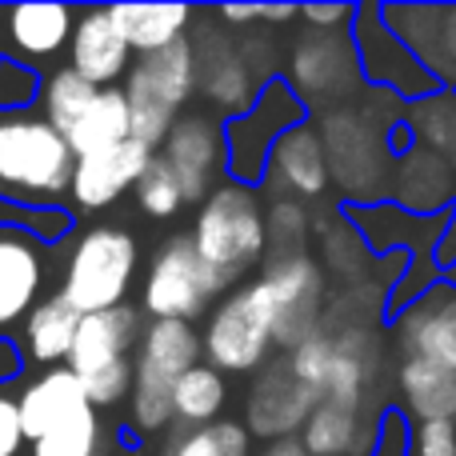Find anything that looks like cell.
Here are the masks:
<instances>
[{"label":"cell","instance_id":"cell-31","mask_svg":"<svg viewBox=\"0 0 456 456\" xmlns=\"http://www.w3.org/2000/svg\"><path fill=\"white\" fill-rule=\"evenodd\" d=\"M404 128L417 149L441 152V157L456 149V88H436L425 101H412Z\"/></svg>","mask_w":456,"mask_h":456},{"label":"cell","instance_id":"cell-21","mask_svg":"<svg viewBox=\"0 0 456 456\" xmlns=\"http://www.w3.org/2000/svg\"><path fill=\"white\" fill-rule=\"evenodd\" d=\"M69 69L93 88H117L133 69V48L117 32L109 8H77L69 40Z\"/></svg>","mask_w":456,"mask_h":456},{"label":"cell","instance_id":"cell-33","mask_svg":"<svg viewBox=\"0 0 456 456\" xmlns=\"http://www.w3.org/2000/svg\"><path fill=\"white\" fill-rule=\"evenodd\" d=\"M252 436L240 420H213L205 428H189L184 436H176L168 444L165 456H248Z\"/></svg>","mask_w":456,"mask_h":456},{"label":"cell","instance_id":"cell-32","mask_svg":"<svg viewBox=\"0 0 456 456\" xmlns=\"http://www.w3.org/2000/svg\"><path fill=\"white\" fill-rule=\"evenodd\" d=\"M96 93H101V88H93L88 80H80L77 72L64 64V69L48 72L45 85H40V117L64 136L80 120V112L96 101Z\"/></svg>","mask_w":456,"mask_h":456},{"label":"cell","instance_id":"cell-42","mask_svg":"<svg viewBox=\"0 0 456 456\" xmlns=\"http://www.w3.org/2000/svg\"><path fill=\"white\" fill-rule=\"evenodd\" d=\"M356 8L361 4H300V20L316 32H353Z\"/></svg>","mask_w":456,"mask_h":456},{"label":"cell","instance_id":"cell-28","mask_svg":"<svg viewBox=\"0 0 456 456\" xmlns=\"http://www.w3.org/2000/svg\"><path fill=\"white\" fill-rule=\"evenodd\" d=\"M300 441L313 456H353L369 452V436L361 425V404L348 401H316L313 417L300 428Z\"/></svg>","mask_w":456,"mask_h":456},{"label":"cell","instance_id":"cell-19","mask_svg":"<svg viewBox=\"0 0 456 456\" xmlns=\"http://www.w3.org/2000/svg\"><path fill=\"white\" fill-rule=\"evenodd\" d=\"M265 189L276 192V200H321L332 189L329 176V160H324V144L316 133L313 120L289 128L281 141L268 152V168H265Z\"/></svg>","mask_w":456,"mask_h":456},{"label":"cell","instance_id":"cell-47","mask_svg":"<svg viewBox=\"0 0 456 456\" xmlns=\"http://www.w3.org/2000/svg\"><path fill=\"white\" fill-rule=\"evenodd\" d=\"M16 372H20V353H16V348L0 337V380L16 377Z\"/></svg>","mask_w":456,"mask_h":456},{"label":"cell","instance_id":"cell-14","mask_svg":"<svg viewBox=\"0 0 456 456\" xmlns=\"http://www.w3.org/2000/svg\"><path fill=\"white\" fill-rule=\"evenodd\" d=\"M48 240L16 221H0V337L28 321L45 300Z\"/></svg>","mask_w":456,"mask_h":456},{"label":"cell","instance_id":"cell-24","mask_svg":"<svg viewBox=\"0 0 456 456\" xmlns=\"http://www.w3.org/2000/svg\"><path fill=\"white\" fill-rule=\"evenodd\" d=\"M72 24H77V8L69 4H16L0 12L8 48L28 69L40 61H53L61 48H69Z\"/></svg>","mask_w":456,"mask_h":456},{"label":"cell","instance_id":"cell-11","mask_svg":"<svg viewBox=\"0 0 456 456\" xmlns=\"http://www.w3.org/2000/svg\"><path fill=\"white\" fill-rule=\"evenodd\" d=\"M256 281L265 284L268 313H273V340L281 353H289L300 340L316 337V332L324 329L329 281H324V268L316 265L308 248L268 256L265 273H260Z\"/></svg>","mask_w":456,"mask_h":456},{"label":"cell","instance_id":"cell-12","mask_svg":"<svg viewBox=\"0 0 456 456\" xmlns=\"http://www.w3.org/2000/svg\"><path fill=\"white\" fill-rule=\"evenodd\" d=\"M289 88L308 104H324V109H340L345 101H356L364 88L361 64H356L353 32H316L305 28L300 40L292 45L289 72H284Z\"/></svg>","mask_w":456,"mask_h":456},{"label":"cell","instance_id":"cell-25","mask_svg":"<svg viewBox=\"0 0 456 456\" xmlns=\"http://www.w3.org/2000/svg\"><path fill=\"white\" fill-rule=\"evenodd\" d=\"M396 396H401V412L412 425H425V420H452L456 425V372L441 369V364L404 356L396 364Z\"/></svg>","mask_w":456,"mask_h":456},{"label":"cell","instance_id":"cell-3","mask_svg":"<svg viewBox=\"0 0 456 456\" xmlns=\"http://www.w3.org/2000/svg\"><path fill=\"white\" fill-rule=\"evenodd\" d=\"M189 240L197 248V256L224 281L228 292L236 284H244V276L265 265L268 252V224H265L260 189L221 181L200 200Z\"/></svg>","mask_w":456,"mask_h":456},{"label":"cell","instance_id":"cell-6","mask_svg":"<svg viewBox=\"0 0 456 456\" xmlns=\"http://www.w3.org/2000/svg\"><path fill=\"white\" fill-rule=\"evenodd\" d=\"M141 313L133 305L93 313L80 321L77 340L69 353V369L77 372L93 409H112L133 393V356L141 345Z\"/></svg>","mask_w":456,"mask_h":456},{"label":"cell","instance_id":"cell-13","mask_svg":"<svg viewBox=\"0 0 456 456\" xmlns=\"http://www.w3.org/2000/svg\"><path fill=\"white\" fill-rule=\"evenodd\" d=\"M353 45H356V64H361V80L364 88H377V93L401 101H425L433 96L436 77L385 28L380 20V4H361L356 8V24H353Z\"/></svg>","mask_w":456,"mask_h":456},{"label":"cell","instance_id":"cell-37","mask_svg":"<svg viewBox=\"0 0 456 456\" xmlns=\"http://www.w3.org/2000/svg\"><path fill=\"white\" fill-rule=\"evenodd\" d=\"M332 353H337V340H332V332H324V329L316 332V337L300 340L297 348H289V353H284L289 372L305 388H313L316 401H321V385H324V377H329V369H332Z\"/></svg>","mask_w":456,"mask_h":456},{"label":"cell","instance_id":"cell-35","mask_svg":"<svg viewBox=\"0 0 456 456\" xmlns=\"http://www.w3.org/2000/svg\"><path fill=\"white\" fill-rule=\"evenodd\" d=\"M324 244V268L329 273H337L340 281H356V276H364V265H369V244L356 236V228L345 221V213L337 216V221H329L321 236Z\"/></svg>","mask_w":456,"mask_h":456},{"label":"cell","instance_id":"cell-44","mask_svg":"<svg viewBox=\"0 0 456 456\" xmlns=\"http://www.w3.org/2000/svg\"><path fill=\"white\" fill-rule=\"evenodd\" d=\"M213 16L224 24V32H236L260 20V4H224V8H213Z\"/></svg>","mask_w":456,"mask_h":456},{"label":"cell","instance_id":"cell-27","mask_svg":"<svg viewBox=\"0 0 456 456\" xmlns=\"http://www.w3.org/2000/svg\"><path fill=\"white\" fill-rule=\"evenodd\" d=\"M80 321H85V316H80L61 292L45 297L28 313V321H24V348H28V356L40 364H48V369L64 364L72 353V340H77Z\"/></svg>","mask_w":456,"mask_h":456},{"label":"cell","instance_id":"cell-45","mask_svg":"<svg viewBox=\"0 0 456 456\" xmlns=\"http://www.w3.org/2000/svg\"><path fill=\"white\" fill-rule=\"evenodd\" d=\"M260 20L265 24H292V20H300V4H260Z\"/></svg>","mask_w":456,"mask_h":456},{"label":"cell","instance_id":"cell-10","mask_svg":"<svg viewBox=\"0 0 456 456\" xmlns=\"http://www.w3.org/2000/svg\"><path fill=\"white\" fill-rule=\"evenodd\" d=\"M224 281L197 256L189 236H173L152 256L141 289V308L152 321H200L224 297Z\"/></svg>","mask_w":456,"mask_h":456},{"label":"cell","instance_id":"cell-17","mask_svg":"<svg viewBox=\"0 0 456 456\" xmlns=\"http://www.w3.org/2000/svg\"><path fill=\"white\" fill-rule=\"evenodd\" d=\"M396 345L404 356H420L428 364L456 372V289L436 281L428 292H420L412 305H404L393 316Z\"/></svg>","mask_w":456,"mask_h":456},{"label":"cell","instance_id":"cell-15","mask_svg":"<svg viewBox=\"0 0 456 456\" xmlns=\"http://www.w3.org/2000/svg\"><path fill=\"white\" fill-rule=\"evenodd\" d=\"M313 409H316V393L292 377L284 356H273L252 380L240 425L248 428V436H260L268 444V441H284V436H300Z\"/></svg>","mask_w":456,"mask_h":456},{"label":"cell","instance_id":"cell-41","mask_svg":"<svg viewBox=\"0 0 456 456\" xmlns=\"http://www.w3.org/2000/svg\"><path fill=\"white\" fill-rule=\"evenodd\" d=\"M409 456H456V425L452 420L412 425V452Z\"/></svg>","mask_w":456,"mask_h":456},{"label":"cell","instance_id":"cell-39","mask_svg":"<svg viewBox=\"0 0 456 456\" xmlns=\"http://www.w3.org/2000/svg\"><path fill=\"white\" fill-rule=\"evenodd\" d=\"M409 452H412V420L401 412V404H388L372 420L369 456H409Z\"/></svg>","mask_w":456,"mask_h":456},{"label":"cell","instance_id":"cell-29","mask_svg":"<svg viewBox=\"0 0 456 456\" xmlns=\"http://www.w3.org/2000/svg\"><path fill=\"white\" fill-rule=\"evenodd\" d=\"M133 136V125H128V104H125V93L120 88H101L96 101L80 112V120L64 133L69 141L72 157H93V152H104L112 144L128 141Z\"/></svg>","mask_w":456,"mask_h":456},{"label":"cell","instance_id":"cell-46","mask_svg":"<svg viewBox=\"0 0 456 456\" xmlns=\"http://www.w3.org/2000/svg\"><path fill=\"white\" fill-rule=\"evenodd\" d=\"M260 456H313V452L305 449V441H300V436H284V441H268Z\"/></svg>","mask_w":456,"mask_h":456},{"label":"cell","instance_id":"cell-18","mask_svg":"<svg viewBox=\"0 0 456 456\" xmlns=\"http://www.w3.org/2000/svg\"><path fill=\"white\" fill-rule=\"evenodd\" d=\"M157 149L141 141H120L104 152H93V157H80L77 168H72V184L69 197L80 213H101V208L117 205L125 192L136 189V181L144 176V168L152 165Z\"/></svg>","mask_w":456,"mask_h":456},{"label":"cell","instance_id":"cell-7","mask_svg":"<svg viewBox=\"0 0 456 456\" xmlns=\"http://www.w3.org/2000/svg\"><path fill=\"white\" fill-rule=\"evenodd\" d=\"M276 353L273 340V313L260 281H244L232 292H224L205 316L200 329V356L216 372H260Z\"/></svg>","mask_w":456,"mask_h":456},{"label":"cell","instance_id":"cell-8","mask_svg":"<svg viewBox=\"0 0 456 456\" xmlns=\"http://www.w3.org/2000/svg\"><path fill=\"white\" fill-rule=\"evenodd\" d=\"M136 265H141V248L136 236L125 228L96 224L77 236L69 252V265L61 276V297L77 308L80 316L109 313L120 308L133 289Z\"/></svg>","mask_w":456,"mask_h":456},{"label":"cell","instance_id":"cell-20","mask_svg":"<svg viewBox=\"0 0 456 456\" xmlns=\"http://www.w3.org/2000/svg\"><path fill=\"white\" fill-rule=\"evenodd\" d=\"M388 200L404 208L409 216H449L456 213V168L441 152L428 149H404L393 165V181H388Z\"/></svg>","mask_w":456,"mask_h":456},{"label":"cell","instance_id":"cell-23","mask_svg":"<svg viewBox=\"0 0 456 456\" xmlns=\"http://www.w3.org/2000/svg\"><path fill=\"white\" fill-rule=\"evenodd\" d=\"M88 409H93V404H88L85 388H80L77 372H72L69 364H56V369L40 372V377L16 396V417H20V433L28 444Z\"/></svg>","mask_w":456,"mask_h":456},{"label":"cell","instance_id":"cell-22","mask_svg":"<svg viewBox=\"0 0 456 456\" xmlns=\"http://www.w3.org/2000/svg\"><path fill=\"white\" fill-rule=\"evenodd\" d=\"M228 37H232V32H224V28L213 32V48H208L205 56H197V53L192 56H197V85L205 88L208 104L228 112V120H232L256 101L265 77L252 69L248 56H244Z\"/></svg>","mask_w":456,"mask_h":456},{"label":"cell","instance_id":"cell-16","mask_svg":"<svg viewBox=\"0 0 456 456\" xmlns=\"http://www.w3.org/2000/svg\"><path fill=\"white\" fill-rule=\"evenodd\" d=\"M157 157L181 181L184 205L189 200L200 205L224 176V125H216V117L208 112H189L173 125Z\"/></svg>","mask_w":456,"mask_h":456},{"label":"cell","instance_id":"cell-30","mask_svg":"<svg viewBox=\"0 0 456 456\" xmlns=\"http://www.w3.org/2000/svg\"><path fill=\"white\" fill-rule=\"evenodd\" d=\"M228 404V380L224 372H216L213 364H192L181 380L173 385V425L189 428H205L213 420H221Z\"/></svg>","mask_w":456,"mask_h":456},{"label":"cell","instance_id":"cell-43","mask_svg":"<svg viewBox=\"0 0 456 456\" xmlns=\"http://www.w3.org/2000/svg\"><path fill=\"white\" fill-rule=\"evenodd\" d=\"M20 444H24V433H20V417H16V401L0 396V456H16Z\"/></svg>","mask_w":456,"mask_h":456},{"label":"cell","instance_id":"cell-34","mask_svg":"<svg viewBox=\"0 0 456 456\" xmlns=\"http://www.w3.org/2000/svg\"><path fill=\"white\" fill-rule=\"evenodd\" d=\"M101 417H96V409H88L64 420L53 433H45L40 441H32V456H101Z\"/></svg>","mask_w":456,"mask_h":456},{"label":"cell","instance_id":"cell-1","mask_svg":"<svg viewBox=\"0 0 456 456\" xmlns=\"http://www.w3.org/2000/svg\"><path fill=\"white\" fill-rule=\"evenodd\" d=\"M69 141L37 109H0V200L20 208H56L72 184Z\"/></svg>","mask_w":456,"mask_h":456},{"label":"cell","instance_id":"cell-26","mask_svg":"<svg viewBox=\"0 0 456 456\" xmlns=\"http://www.w3.org/2000/svg\"><path fill=\"white\" fill-rule=\"evenodd\" d=\"M109 16L136 56L160 53V48L184 40L192 24L189 4H109Z\"/></svg>","mask_w":456,"mask_h":456},{"label":"cell","instance_id":"cell-2","mask_svg":"<svg viewBox=\"0 0 456 456\" xmlns=\"http://www.w3.org/2000/svg\"><path fill=\"white\" fill-rule=\"evenodd\" d=\"M396 120H377L372 109H324L316 120V133L324 144L329 176L348 205H377L388 200V181H393L396 149H393Z\"/></svg>","mask_w":456,"mask_h":456},{"label":"cell","instance_id":"cell-9","mask_svg":"<svg viewBox=\"0 0 456 456\" xmlns=\"http://www.w3.org/2000/svg\"><path fill=\"white\" fill-rule=\"evenodd\" d=\"M308 104L289 88L284 77H273L260 85L256 101L224 125V173L228 181L260 189L268 168V152L289 128L305 125Z\"/></svg>","mask_w":456,"mask_h":456},{"label":"cell","instance_id":"cell-40","mask_svg":"<svg viewBox=\"0 0 456 456\" xmlns=\"http://www.w3.org/2000/svg\"><path fill=\"white\" fill-rule=\"evenodd\" d=\"M37 93V72L20 61H4L0 56V109H28Z\"/></svg>","mask_w":456,"mask_h":456},{"label":"cell","instance_id":"cell-4","mask_svg":"<svg viewBox=\"0 0 456 456\" xmlns=\"http://www.w3.org/2000/svg\"><path fill=\"white\" fill-rule=\"evenodd\" d=\"M200 332L184 321H149L133 356V393H128V425L152 436L173 425V385L200 364Z\"/></svg>","mask_w":456,"mask_h":456},{"label":"cell","instance_id":"cell-38","mask_svg":"<svg viewBox=\"0 0 456 456\" xmlns=\"http://www.w3.org/2000/svg\"><path fill=\"white\" fill-rule=\"evenodd\" d=\"M265 224H268V256H281V252H305L313 216L297 200H273V208L265 213Z\"/></svg>","mask_w":456,"mask_h":456},{"label":"cell","instance_id":"cell-36","mask_svg":"<svg viewBox=\"0 0 456 456\" xmlns=\"http://www.w3.org/2000/svg\"><path fill=\"white\" fill-rule=\"evenodd\" d=\"M136 205H141L144 216L152 221H168L184 208V192H181V181L173 176V168L165 165L160 157H152V165L144 168V176L136 181Z\"/></svg>","mask_w":456,"mask_h":456},{"label":"cell","instance_id":"cell-5","mask_svg":"<svg viewBox=\"0 0 456 456\" xmlns=\"http://www.w3.org/2000/svg\"><path fill=\"white\" fill-rule=\"evenodd\" d=\"M125 104H128V125H133V141L160 149L173 125L184 117V104L197 93V56H192V40H176V45L160 48V53L136 56L133 69L125 77Z\"/></svg>","mask_w":456,"mask_h":456}]
</instances>
